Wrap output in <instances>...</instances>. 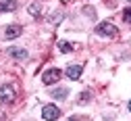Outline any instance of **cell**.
I'll return each mask as SVG.
<instances>
[{
	"mask_svg": "<svg viewBox=\"0 0 131 121\" xmlns=\"http://www.w3.org/2000/svg\"><path fill=\"white\" fill-rule=\"evenodd\" d=\"M96 33L102 36V38H117L119 36V27L114 23H110V21H102V23H98Z\"/></svg>",
	"mask_w": 131,
	"mask_h": 121,
	"instance_id": "cell-1",
	"label": "cell"
},
{
	"mask_svg": "<svg viewBox=\"0 0 131 121\" xmlns=\"http://www.w3.org/2000/svg\"><path fill=\"white\" fill-rule=\"evenodd\" d=\"M60 75H62V71L60 69H48V71H44L42 73V83L44 86H52V83H56L58 79H60Z\"/></svg>",
	"mask_w": 131,
	"mask_h": 121,
	"instance_id": "cell-2",
	"label": "cell"
},
{
	"mask_svg": "<svg viewBox=\"0 0 131 121\" xmlns=\"http://www.w3.org/2000/svg\"><path fill=\"white\" fill-rule=\"evenodd\" d=\"M42 117H44L46 121H56V119L60 117V109H58L56 105H44V107H42Z\"/></svg>",
	"mask_w": 131,
	"mask_h": 121,
	"instance_id": "cell-3",
	"label": "cell"
},
{
	"mask_svg": "<svg viewBox=\"0 0 131 121\" xmlns=\"http://www.w3.org/2000/svg\"><path fill=\"white\" fill-rule=\"evenodd\" d=\"M15 100V88L13 86H0V105H10Z\"/></svg>",
	"mask_w": 131,
	"mask_h": 121,
	"instance_id": "cell-4",
	"label": "cell"
},
{
	"mask_svg": "<svg viewBox=\"0 0 131 121\" xmlns=\"http://www.w3.org/2000/svg\"><path fill=\"white\" fill-rule=\"evenodd\" d=\"M81 73H83V65H69L67 69H64V75H67L69 79L77 81L81 77Z\"/></svg>",
	"mask_w": 131,
	"mask_h": 121,
	"instance_id": "cell-5",
	"label": "cell"
},
{
	"mask_svg": "<svg viewBox=\"0 0 131 121\" xmlns=\"http://www.w3.org/2000/svg\"><path fill=\"white\" fill-rule=\"evenodd\" d=\"M8 57H13V59H17V61H25L27 59V50L25 48H17V46H10L8 50Z\"/></svg>",
	"mask_w": 131,
	"mask_h": 121,
	"instance_id": "cell-6",
	"label": "cell"
},
{
	"mask_svg": "<svg viewBox=\"0 0 131 121\" xmlns=\"http://www.w3.org/2000/svg\"><path fill=\"white\" fill-rule=\"evenodd\" d=\"M21 33H23V27L21 25H8L6 31H4V36H6V40H15V38H19Z\"/></svg>",
	"mask_w": 131,
	"mask_h": 121,
	"instance_id": "cell-7",
	"label": "cell"
},
{
	"mask_svg": "<svg viewBox=\"0 0 131 121\" xmlns=\"http://www.w3.org/2000/svg\"><path fill=\"white\" fill-rule=\"evenodd\" d=\"M17 8V0H0V13H13Z\"/></svg>",
	"mask_w": 131,
	"mask_h": 121,
	"instance_id": "cell-8",
	"label": "cell"
},
{
	"mask_svg": "<svg viewBox=\"0 0 131 121\" xmlns=\"http://www.w3.org/2000/svg\"><path fill=\"white\" fill-rule=\"evenodd\" d=\"M27 11H29V15L34 17V19H40V17H42V4L40 2H31Z\"/></svg>",
	"mask_w": 131,
	"mask_h": 121,
	"instance_id": "cell-9",
	"label": "cell"
},
{
	"mask_svg": "<svg viewBox=\"0 0 131 121\" xmlns=\"http://www.w3.org/2000/svg\"><path fill=\"white\" fill-rule=\"evenodd\" d=\"M67 94H69L67 88H54V90L50 92V96H52L54 100H64V98H67Z\"/></svg>",
	"mask_w": 131,
	"mask_h": 121,
	"instance_id": "cell-10",
	"label": "cell"
},
{
	"mask_svg": "<svg viewBox=\"0 0 131 121\" xmlns=\"http://www.w3.org/2000/svg\"><path fill=\"white\" fill-rule=\"evenodd\" d=\"M62 19H64V15H62V13H60V11H56V13H52V15H50V17H48V21H50V23H52V25H58V23H60V21H62Z\"/></svg>",
	"mask_w": 131,
	"mask_h": 121,
	"instance_id": "cell-11",
	"label": "cell"
},
{
	"mask_svg": "<svg viewBox=\"0 0 131 121\" xmlns=\"http://www.w3.org/2000/svg\"><path fill=\"white\" fill-rule=\"evenodd\" d=\"M56 46H58V50H60V52H64V54H69V52H73V46H71L69 42H64V40H60V42H58Z\"/></svg>",
	"mask_w": 131,
	"mask_h": 121,
	"instance_id": "cell-12",
	"label": "cell"
},
{
	"mask_svg": "<svg viewBox=\"0 0 131 121\" xmlns=\"http://www.w3.org/2000/svg\"><path fill=\"white\" fill-rule=\"evenodd\" d=\"M92 96H90V92H81V96H79V102H81V105H83V102H88Z\"/></svg>",
	"mask_w": 131,
	"mask_h": 121,
	"instance_id": "cell-13",
	"label": "cell"
},
{
	"mask_svg": "<svg viewBox=\"0 0 131 121\" xmlns=\"http://www.w3.org/2000/svg\"><path fill=\"white\" fill-rule=\"evenodd\" d=\"M83 11H85V15H88V17H92V19H94V17H96V11H94L92 6H85Z\"/></svg>",
	"mask_w": 131,
	"mask_h": 121,
	"instance_id": "cell-14",
	"label": "cell"
},
{
	"mask_svg": "<svg viewBox=\"0 0 131 121\" xmlns=\"http://www.w3.org/2000/svg\"><path fill=\"white\" fill-rule=\"evenodd\" d=\"M123 17H125V21H127V23H131V8H127V11L123 13Z\"/></svg>",
	"mask_w": 131,
	"mask_h": 121,
	"instance_id": "cell-15",
	"label": "cell"
},
{
	"mask_svg": "<svg viewBox=\"0 0 131 121\" xmlns=\"http://www.w3.org/2000/svg\"><path fill=\"white\" fill-rule=\"evenodd\" d=\"M129 113H131V100H129Z\"/></svg>",
	"mask_w": 131,
	"mask_h": 121,
	"instance_id": "cell-16",
	"label": "cell"
},
{
	"mask_svg": "<svg viewBox=\"0 0 131 121\" xmlns=\"http://www.w3.org/2000/svg\"><path fill=\"white\" fill-rule=\"evenodd\" d=\"M127 2H131V0H127Z\"/></svg>",
	"mask_w": 131,
	"mask_h": 121,
	"instance_id": "cell-17",
	"label": "cell"
}]
</instances>
